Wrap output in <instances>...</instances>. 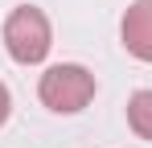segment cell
<instances>
[{"instance_id": "obj_1", "label": "cell", "mask_w": 152, "mask_h": 148, "mask_svg": "<svg viewBox=\"0 0 152 148\" xmlns=\"http://www.w3.org/2000/svg\"><path fill=\"white\" fill-rule=\"evenodd\" d=\"M0 37H4V49H8V58L17 66H41L50 58V49H53V25H50V17L41 8L17 4L4 17Z\"/></svg>"}, {"instance_id": "obj_2", "label": "cell", "mask_w": 152, "mask_h": 148, "mask_svg": "<svg viewBox=\"0 0 152 148\" xmlns=\"http://www.w3.org/2000/svg\"><path fill=\"white\" fill-rule=\"evenodd\" d=\"M95 91H99L95 74L86 66H78V62H58L37 82V95H41V103L53 115H78V111H86V103L95 99Z\"/></svg>"}, {"instance_id": "obj_3", "label": "cell", "mask_w": 152, "mask_h": 148, "mask_svg": "<svg viewBox=\"0 0 152 148\" xmlns=\"http://www.w3.org/2000/svg\"><path fill=\"white\" fill-rule=\"evenodd\" d=\"M119 41L136 62H152V0H132L119 21Z\"/></svg>"}, {"instance_id": "obj_4", "label": "cell", "mask_w": 152, "mask_h": 148, "mask_svg": "<svg viewBox=\"0 0 152 148\" xmlns=\"http://www.w3.org/2000/svg\"><path fill=\"white\" fill-rule=\"evenodd\" d=\"M127 127L140 140H152V91H136L127 99Z\"/></svg>"}, {"instance_id": "obj_5", "label": "cell", "mask_w": 152, "mask_h": 148, "mask_svg": "<svg viewBox=\"0 0 152 148\" xmlns=\"http://www.w3.org/2000/svg\"><path fill=\"white\" fill-rule=\"evenodd\" d=\"M8 115H12V95H8V86L0 82V127L8 123Z\"/></svg>"}]
</instances>
